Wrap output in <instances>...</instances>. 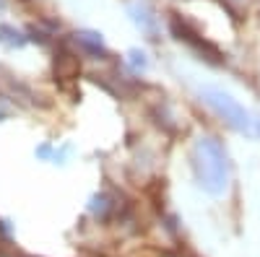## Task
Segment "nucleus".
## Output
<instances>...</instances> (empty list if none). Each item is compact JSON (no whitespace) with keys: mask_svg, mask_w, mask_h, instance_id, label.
Returning <instances> with one entry per match:
<instances>
[{"mask_svg":"<svg viewBox=\"0 0 260 257\" xmlns=\"http://www.w3.org/2000/svg\"><path fill=\"white\" fill-rule=\"evenodd\" d=\"M133 55V65L136 68H146V60H143V52H130Z\"/></svg>","mask_w":260,"mask_h":257,"instance_id":"20e7f679","label":"nucleus"},{"mask_svg":"<svg viewBox=\"0 0 260 257\" xmlns=\"http://www.w3.org/2000/svg\"><path fill=\"white\" fill-rule=\"evenodd\" d=\"M192 164H195V174L198 182L203 185V190H208L211 195H219L226 187L229 179V166H226V154L219 140L213 138H201L195 143L192 151Z\"/></svg>","mask_w":260,"mask_h":257,"instance_id":"f257e3e1","label":"nucleus"},{"mask_svg":"<svg viewBox=\"0 0 260 257\" xmlns=\"http://www.w3.org/2000/svg\"><path fill=\"white\" fill-rule=\"evenodd\" d=\"M203 99H206L232 127H237V130H250V117H247V112H245L229 94H224V91H219V89H203Z\"/></svg>","mask_w":260,"mask_h":257,"instance_id":"f03ea898","label":"nucleus"},{"mask_svg":"<svg viewBox=\"0 0 260 257\" xmlns=\"http://www.w3.org/2000/svg\"><path fill=\"white\" fill-rule=\"evenodd\" d=\"M78 42H81L83 47H89L91 52H99V50H102V39H99V34L83 31V34H78Z\"/></svg>","mask_w":260,"mask_h":257,"instance_id":"7ed1b4c3","label":"nucleus"}]
</instances>
